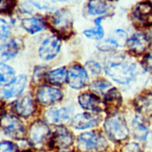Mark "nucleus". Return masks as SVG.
Listing matches in <instances>:
<instances>
[{
    "label": "nucleus",
    "mask_w": 152,
    "mask_h": 152,
    "mask_svg": "<svg viewBox=\"0 0 152 152\" xmlns=\"http://www.w3.org/2000/svg\"><path fill=\"white\" fill-rule=\"evenodd\" d=\"M78 102L80 106L85 110L103 112L106 110L104 102L100 98L92 93H85L78 96Z\"/></svg>",
    "instance_id": "obj_15"
},
{
    "label": "nucleus",
    "mask_w": 152,
    "mask_h": 152,
    "mask_svg": "<svg viewBox=\"0 0 152 152\" xmlns=\"http://www.w3.org/2000/svg\"><path fill=\"white\" fill-rule=\"evenodd\" d=\"M61 46L60 38L56 35H52L46 39L39 49V55L43 60H50L59 53Z\"/></svg>",
    "instance_id": "obj_10"
},
{
    "label": "nucleus",
    "mask_w": 152,
    "mask_h": 152,
    "mask_svg": "<svg viewBox=\"0 0 152 152\" xmlns=\"http://www.w3.org/2000/svg\"><path fill=\"white\" fill-rule=\"evenodd\" d=\"M135 105L140 112H147L152 115V100L147 97H138L135 100Z\"/></svg>",
    "instance_id": "obj_26"
},
{
    "label": "nucleus",
    "mask_w": 152,
    "mask_h": 152,
    "mask_svg": "<svg viewBox=\"0 0 152 152\" xmlns=\"http://www.w3.org/2000/svg\"><path fill=\"white\" fill-rule=\"evenodd\" d=\"M19 51L18 44L15 39H11L8 42L1 46V62L7 61L11 58L15 56Z\"/></svg>",
    "instance_id": "obj_20"
},
{
    "label": "nucleus",
    "mask_w": 152,
    "mask_h": 152,
    "mask_svg": "<svg viewBox=\"0 0 152 152\" xmlns=\"http://www.w3.org/2000/svg\"><path fill=\"white\" fill-rule=\"evenodd\" d=\"M104 130L109 138L115 142L126 140L130 131L124 117L118 115H110L104 123Z\"/></svg>",
    "instance_id": "obj_3"
},
{
    "label": "nucleus",
    "mask_w": 152,
    "mask_h": 152,
    "mask_svg": "<svg viewBox=\"0 0 152 152\" xmlns=\"http://www.w3.org/2000/svg\"><path fill=\"white\" fill-rule=\"evenodd\" d=\"M151 39L143 33H136L128 39L126 45L128 50L135 55H141L145 53L151 44Z\"/></svg>",
    "instance_id": "obj_11"
},
{
    "label": "nucleus",
    "mask_w": 152,
    "mask_h": 152,
    "mask_svg": "<svg viewBox=\"0 0 152 152\" xmlns=\"http://www.w3.org/2000/svg\"><path fill=\"white\" fill-rule=\"evenodd\" d=\"M67 73V82L73 89H81L89 83L88 76L86 70L80 65L72 66L68 69Z\"/></svg>",
    "instance_id": "obj_8"
},
{
    "label": "nucleus",
    "mask_w": 152,
    "mask_h": 152,
    "mask_svg": "<svg viewBox=\"0 0 152 152\" xmlns=\"http://www.w3.org/2000/svg\"><path fill=\"white\" fill-rule=\"evenodd\" d=\"M36 96L38 102L45 105L53 104L60 101L63 98V94L60 90L46 85L38 87Z\"/></svg>",
    "instance_id": "obj_13"
},
{
    "label": "nucleus",
    "mask_w": 152,
    "mask_h": 152,
    "mask_svg": "<svg viewBox=\"0 0 152 152\" xmlns=\"http://www.w3.org/2000/svg\"><path fill=\"white\" fill-rule=\"evenodd\" d=\"M106 74L121 85L128 84L136 75V65L128 63L123 57L108 60L104 66Z\"/></svg>",
    "instance_id": "obj_1"
},
{
    "label": "nucleus",
    "mask_w": 152,
    "mask_h": 152,
    "mask_svg": "<svg viewBox=\"0 0 152 152\" xmlns=\"http://www.w3.org/2000/svg\"><path fill=\"white\" fill-rule=\"evenodd\" d=\"M22 25L25 30L31 34L43 30L45 27V23L37 18H30L22 20Z\"/></svg>",
    "instance_id": "obj_21"
},
{
    "label": "nucleus",
    "mask_w": 152,
    "mask_h": 152,
    "mask_svg": "<svg viewBox=\"0 0 152 152\" xmlns=\"http://www.w3.org/2000/svg\"><path fill=\"white\" fill-rule=\"evenodd\" d=\"M131 19L137 28H148L152 25V3L150 1L138 3L132 10Z\"/></svg>",
    "instance_id": "obj_5"
},
{
    "label": "nucleus",
    "mask_w": 152,
    "mask_h": 152,
    "mask_svg": "<svg viewBox=\"0 0 152 152\" xmlns=\"http://www.w3.org/2000/svg\"><path fill=\"white\" fill-rule=\"evenodd\" d=\"M142 64L147 71L152 73V51L143 58Z\"/></svg>",
    "instance_id": "obj_31"
},
{
    "label": "nucleus",
    "mask_w": 152,
    "mask_h": 152,
    "mask_svg": "<svg viewBox=\"0 0 152 152\" xmlns=\"http://www.w3.org/2000/svg\"><path fill=\"white\" fill-rule=\"evenodd\" d=\"M73 140L71 132L63 126H58L49 139L48 145L52 148L65 149L73 144Z\"/></svg>",
    "instance_id": "obj_7"
},
{
    "label": "nucleus",
    "mask_w": 152,
    "mask_h": 152,
    "mask_svg": "<svg viewBox=\"0 0 152 152\" xmlns=\"http://www.w3.org/2000/svg\"><path fill=\"white\" fill-rule=\"evenodd\" d=\"M88 7L90 13L93 15H101L107 12L108 10V4L106 1L100 0H92L88 2Z\"/></svg>",
    "instance_id": "obj_25"
},
{
    "label": "nucleus",
    "mask_w": 152,
    "mask_h": 152,
    "mask_svg": "<svg viewBox=\"0 0 152 152\" xmlns=\"http://www.w3.org/2000/svg\"><path fill=\"white\" fill-rule=\"evenodd\" d=\"M119 45L113 38L107 39L103 43L99 44L97 48L99 50L102 51H109L116 48Z\"/></svg>",
    "instance_id": "obj_28"
},
{
    "label": "nucleus",
    "mask_w": 152,
    "mask_h": 152,
    "mask_svg": "<svg viewBox=\"0 0 152 152\" xmlns=\"http://www.w3.org/2000/svg\"><path fill=\"white\" fill-rule=\"evenodd\" d=\"M86 66L93 75H99L101 73L102 68L99 64L94 61H89L86 63Z\"/></svg>",
    "instance_id": "obj_32"
},
{
    "label": "nucleus",
    "mask_w": 152,
    "mask_h": 152,
    "mask_svg": "<svg viewBox=\"0 0 152 152\" xmlns=\"http://www.w3.org/2000/svg\"><path fill=\"white\" fill-rule=\"evenodd\" d=\"M132 126L134 135L137 138L141 140H145L147 138L148 130L147 127L145 126L143 119L136 117L133 120Z\"/></svg>",
    "instance_id": "obj_22"
},
{
    "label": "nucleus",
    "mask_w": 152,
    "mask_h": 152,
    "mask_svg": "<svg viewBox=\"0 0 152 152\" xmlns=\"http://www.w3.org/2000/svg\"><path fill=\"white\" fill-rule=\"evenodd\" d=\"M10 33V27L5 20L1 19V38H7Z\"/></svg>",
    "instance_id": "obj_35"
},
{
    "label": "nucleus",
    "mask_w": 152,
    "mask_h": 152,
    "mask_svg": "<svg viewBox=\"0 0 152 152\" xmlns=\"http://www.w3.org/2000/svg\"><path fill=\"white\" fill-rule=\"evenodd\" d=\"M47 23L51 30L59 38H69L74 33L73 16L68 10L61 9L50 15Z\"/></svg>",
    "instance_id": "obj_2"
},
{
    "label": "nucleus",
    "mask_w": 152,
    "mask_h": 152,
    "mask_svg": "<svg viewBox=\"0 0 152 152\" xmlns=\"http://www.w3.org/2000/svg\"><path fill=\"white\" fill-rule=\"evenodd\" d=\"M45 73V70L44 67H36L33 72V80L36 83H38L40 80L43 77L46 76V73Z\"/></svg>",
    "instance_id": "obj_33"
},
{
    "label": "nucleus",
    "mask_w": 152,
    "mask_h": 152,
    "mask_svg": "<svg viewBox=\"0 0 152 152\" xmlns=\"http://www.w3.org/2000/svg\"><path fill=\"white\" fill-rule=\"evenodd\" d=\"M15 70L11 66L6 65L3 63H1V73H0V82L1 85L7 86L15 79Z\"/></svg>",
    "instance_id": "obj_23"
},
{
    "label": "nucleus",
    "mask_w": 152,
    "mask_h": 152,
    "mask_svg": "<svg viewBox=\"0 0 152 152\" xmlns=\"http://www.w3.org/2000/svg\"><path fill=\"white\" fill-rule=\"evenodd\" d=\"M121 152H143L139 147V145L135 143H130L126 145L122 148Z\"/></svg>",
    "instance_id": "obj_34"
},
{
    "label": "nucleus",
    "mask_w": 152,
    "mask_h": 152,
    "mask_svg": "<svg viewBox=\"0 0 152 152\" xmlns=\"http://www.w3.org/2000/svg\"><path fill=\"white\" fill-rule=\"evenodd\" d=\"M102 116L98 113H83L76 115L72 121V126L78 130L95 127L100 124Z\"/></svg>",
    "instance_id": "obj_12"
},
{
    "label": "nucleus",
    "mask_w": 152,
    "mask_h": 152,
    "mask_svg": "<svg viewBox=\"0 0 152 152\" xmlns=\"http://www.w3.org/2000/svg\"><path fill=\"white\" fill-rule=\"evenodd\" d=\"M50 135V130L45 122L38 120L31 125L28 133L30 142L34 146L43 144Z\"/></svg>",
    "instance_id": "obj_9"
},
{
    "label": "nucleus",
    "mask_w": 152,
    "mask_h": 152,
    "mask_svg": "<svg viewBox=\"0 0 152 152\" xmlns=\"http://www.w3.org/2000/svg\"><path fill=\"white\" fill-rule=\"evenodd\" d=\"M67 71L65 67L52 70L46 74L45 79L53 85L60 86L67 81Z\"/></svg>",
    "instance_id": "obj_19"
},
{
    "label": "nucleus",
    "mask_w": 152,
    "mask_h": 152,
    "mask_svg": "<svg viewBox=\"0 0 152 152\" xmlns=\"http://www.w3.org/2000/svg\"><path fill=\"white\" fill-rule=\"evenodd\" d=\"M16 1H1V4H0V12L1 13L4 14H10L12 13L15 7H16Z\"/></svg>",
    "instance_id": "obj_29"
},
{
    "label": "nucleus",
    "mask_w": 152,
    "mask_h": 152,
    "mask_svg": "<svg viewBox=\"0 0 152 152\" xmlns=\"http://www.w3.org/2000/svg\"><path fill=\"white\" fill-rule=\"evenodd\" d=\"M1 152H19L15 144L8 141L1 143Z\"/></svg>",
    "instance_id": "obj_30"
},
{
    "label": "nucleus",
    "mask_w": 152,
    "mask_h": 152,
    "mask_svg": "<svg viewBox=\"0 0 152 152\" xmlns=\"http://www.w3.org/2000/svg\"><path fill=\"white\" fill-rule=\"evenodd\" d=\"M104 103L106 112L110 115L116 114L122 103V96L119 90L116 88L110 89L104 96Z\"/></svg>",
    "instance_id": "obj_14"
},
{
    "label": "nucleus",
    "mask_w": 152,
    "mask_h": 152,
    "mask_svg": "<svg viewBox=\"0 0 152 152\" xmlns=\"http://www.w3.org/2000/svg\"><path fill=\"white\" fill-rule=\"evenodd\" d=\"M13 108L18 115L28 118L34 113L35 106L32 98L30 96L25 95L13 103Z\"/></svg>",
    "instance_id": "obj_17"
},
{
    "label": "nucleus",
    "mask_w": 152,
    "mask_h": 152,
    "mask_svg": "<svg viewBox=\"0 0 152 152\" xmlns=\"http://www.w3.org/2000/svg\"><path fill=\"white\" fill-rule=\"evenodd\" d=\"M1 126L6 135L13 139L21 140L25 135V127L23 122L15 115L1 114Z\"/></svg>",
    "instance_id": "obj_6"
},
{
    "label": "nucleus",
    "mask_w": 152,
    "mask_h": 152,
    "mask_svg": "<svg viewBox=\"0 0 152 152\" xmlns=\"http://www.w3.org/2000/svg\"><path fill=\"white\" fill-rule=\"evenodd\" d=\"M61 152H67V151H61Z\"/></svg>",
    "instance_id": "obj_37"
},
{
    "label": "nucleus",
    "mask_w": 152,
    "mask_h": 152,
    "mask_svg": "<svg viewBox=\"0 0 152 152\" xmlns=\"http://www.w3.org/2000/svg\"><path fill=\"white\" fill-rule=\"evenodd\" d=\"M112 86V84L108 80L105 79L97 80L90 85L91 90L97 93H103V91L106 90L107 88Z\"/></svg>",
    "instance_id": "obj_27"
},
{
    "label": "nucleus",
    "mask_w": 152,
    "mask_h": 152,
    "mask_svg": "<svg viewBox=\"0 0 152 152\" xmlns=\"http://www.w3.org/2000/svg\"><path fill=\"white\" fill-rule=\"evenodd\" d=\"M102 20V17L97 18L95 20L96 28L91 29V30H86L83 31L84 34L86 37L92 39H100L103 37L104 30L102 26L101 25V22Z\"/></svg>",
    "instance_id": "obj_24"
},
{
    "label": "nucleus",
    "mask_w": 152,
    "mask_h": 152,
    "mask_svg": "<svg viewBox=\"0 0 152 152\" xmlns=\"http://www.w3.org/2000/svg\"><path fill=\"white\" fill-rule=\"evenodd\" d=\"M27 78L25 75H21L10 83L4 86L2 90V93L7 98L16 96L23 91L26 84Z\"/></svg>",
    "instance_id": "obj_18"
},
{
    "label": "nucleus",
    "mask_w": 152,
    "mask_h": 152,
    "mask_svg": "<svg viewBox=\"0 0 152 152\" xmlns=\"http://www.w3.org/2000/svg\"><path fill=\"white\" fill-rule=\"evenodd\" d=\"M152 40V36H151V41Z\"/></svg>",
    "instance_id": "obj_36"
},
{
    "label": "nucleus",
    "mask_w": 152,
    "mask_h": 152,
    "mask_svg": "<svg viewBox=\"0 0 152 152\" xmlns=\"http://www.w3.org/2000/svg\"><path fill=\"white\" fill-rule=\"evenodd\" d=\"M44 118L50 124L61 126L69 121L70 113L69 110L65 108L60 109L51 108L45 112Z\"/></svg>",
    "instance_id": "obj_16"
},
{
    "label": "nucleus",
    "mask_w": 152,
    "mask_h": 152,
    "mask_svg": "<svg viewBox=\"0 0 152 152\" xmlns=\"http://www.w3.org/2000/svg\"><path fill=\"white\" fill-rule=\"evenodd\" d=\"M78 148L82 152H101L108 147L106 139L100 132L93 131L82 133L78 138Z\"/></svg>",
    "instance_id": "obj_4"
}]
</instances>
